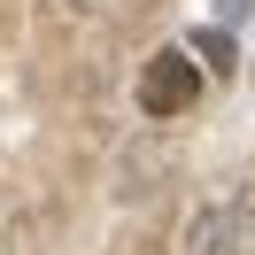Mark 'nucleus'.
Here are the masks:
<instances>
[{"label": "nucleus", "instance_id": "3", "mask_svg": "<svg viewBox=\"0 0 255 255\" xmlns=\"http://www.w3.org/2000/svg\"><path fill=\"white\" fill-rule=\"evenodd\" d=\"M186 47L201 54V70H232V62H240V54H232V31H224V23H201Z\"/></svg>", "mask_w": 255, "mask_h": 255}, {"label": "nucleus", "instance_id": "4", "mask_svg": "<svg viewBox=\"0 0 255 255\" xmlns=\"http://www.w3.org/2000/svg\"><path fill=\"white\" fill-rule=\"evenodd\" d=\"M248 8H255V0H217V23L232 31V23H248Z\"/></svg>", "mask_w": 255, "mask_h": 255}, {"label": "nucleus", "instance_id": "5", "mask_svg": "<svg viewBox=\"0 0 255 255\" xmlns=\"http://www.w3.org/2000/svg\"><path fill=\"white\" fill-rule=\"evenodd\" d=\"M248 78H255V62H248Z\"/></svg>", "mask_w": 255, "mask_h": 255}, {"label": "nucleus", "instance_id": "1", "mask_svg": "<svg viewBox=\"0 0 255 255\" xmlns=\"http://www.w3.org/2000/svg\"><path fill=\"white\" fill-rule=\"evenodd\" d=\"M178 255H255V209L248 201H201L178 224Z\"/></svg>", "mask_w": 255, "mask_h": 255}, {"label": "nucleus", "instance_id": "2", "mask_svg": "<svg viewBox=\"0 0 255 255\" xmlns=\"http://www.w3.org/2000/svg\"><path fill=\"white\" fill-rule=\"evenodd\" d=\"M193 101H201V70H193V47H162V54H147V70H139V116H186Z\"/></svg>", "mask_w": 255, "mask_h": 255}]
</instances>
